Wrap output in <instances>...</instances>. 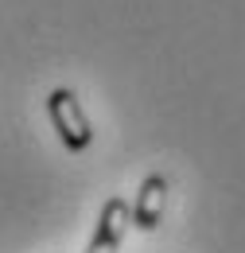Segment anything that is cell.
I'll use <instances>...</instances> for the list:
<instances>
[{"instance_id": "cell-2", "label": "cell", "mask_w": 245, "mask_h": 253, "mask_svg": "<svg viewBox=\"0 0 245 253\" xmlns=\"http://www.w3.org/2000/svg\"><path fill=\"white\" fill-rule=\"evenodd\" d=\"M128 218H132V207H128L124 199H117V195H113V199L101 207L97 234H93V242H90V250H86V253H117L124 230H128Z\"/></svg>"}, {"instance_id": "cell-1", "label": "cell", "mask_w": 245, "mask_h": 253, "mask_svg": "<svg viewBox=\"0 0 245 253\" xmlns=\"http://www.w3.org/2000/svg\"><path fill=\"white\" fill-rule=\"evenodd\" d=\"M47 117H51L59 140L70 148V152L90 148L93 132H90V121H86V113H82L74 90H51V97H47Z\"/></svg>"}, {"instance_id": "cell-3", "label": "cell", "mask_w": 245, "mask_h": 253, "mask_svg": "<svg viewBox=\"0 0 245 253\" xmlns=\"http://www.w3.org/2000/svg\"><path fill=\"white\" fill-rule=\"evenodd\" d=\"M163 203H167V179L163 175H148L140 191H136V203H132V218H136V230H156L160 218H163Z\"/></svg>"}]
</instances>
